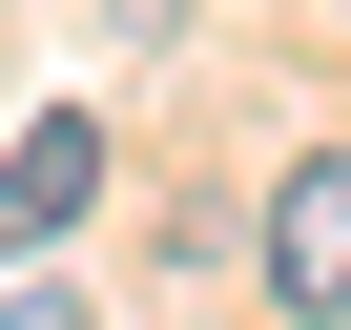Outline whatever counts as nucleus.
I'll list each match as a JSON object with an SVG mask.
<instances>
[{
    "label": "nucleus",
    "mask_w": 351,
    "mask_h": 330,
    "mask_svg": "<svg viewBox=\"0 0 351 330\" xmlns=\"http://www.w3.org/2000/svg\"><path fill=\"white\" fill-rule=\"evenodd\" d=\"M269 309H310V330H351V144L269 186Z\"/></svg>",
    "instance_id": "obj_1"
},
{
    "label": "nucleus",
    "mask_w": 351,
    "mask_h": 330,
    "mask_svg": "<svg viewBox=\"0 0 351 330\" xmlns=\"http://www.w3.org/2000/svg\"><path fill=\"white\" fill-rule=\"evenodd\" d=\"M83 207H104V124H83V103H42L21 144H0V268H21V248H62Z\"/></svg>",
    "instance_id": "obj_2"
}]
</instances>
